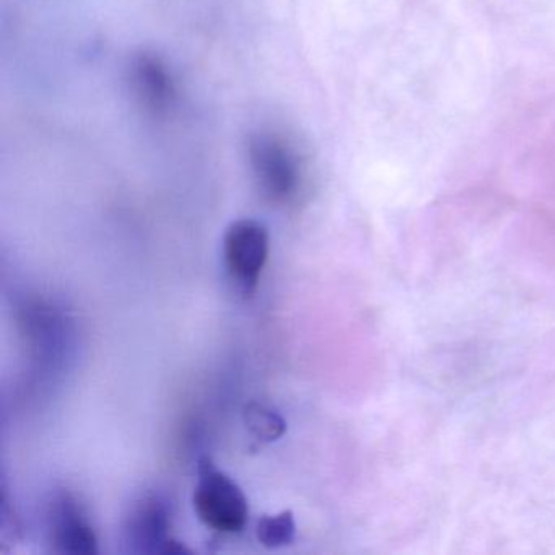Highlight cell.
I'll use <instances>...</instances> for the list:
<instances>
[{"instance_id": "obj_6", "label": "cell", "mask_w": 555, "mask_h": 555, "mask_svg": "<svg viewBox=\"0 0 555 555\" xmlns=\"http://www.w3.org/2000/svg\"><path fill=\"white\" fill-rule=\"evenodd\" d=\"M135 95L145 108L154 113L167 112L173 105L177 87L167 64L151 53L135 57L131 70Z\"/></svg>"}, {"instance_id": "obj_3", "label": "cell", "mask_w": 555, "mask_h": 555, "mask_svg": "<svg viewBox=\"0 0 555 555\" xmlns=\"http://www.w3.org/2000/svg\"><path fill=\"white\" fill-rule=\"evenodd\" d=\"M269 248L268 229L258 220L242 219L230 223L223 235V264L240 294L251 295L258 288Z\"/></svg>"}, {"instance_id": "obj_4", "label": "cell", "mask_w": 555, "mask_h": 555, "mask_svg": "<svg viewBox=\"0 0 555 555\" xmlns=\"http://www.w3.org/2000/svg\"><path fill=\"white\" fill-rule=\"evenodd\" d=\"M168 506L158 495H147L132 506L126 522V542L138 554H183L188 548L173 539Z\"/></svg>"}, {"instance_id": "obj_1", "label": "cell", "mask_w": 555, "mask_h": 555, "mask_svg": "<svg viewBox=\"0 0 555 555\" xmlns=\"http://www.w3.org/2000/svg\"><path fill=\"white\" fill-rule=\"evenodd\" d=\"M193 505L197 518L207 528L222 534L243 531L248 521L249 505L245 492L210 457L199 461Z\"/></svg>"}, {"instance_id": "obj_7", "label": "cell", "mask_w": 555, "mask_h": 555, "mask_svg": "<svg viewBox=\"0 0 555 555\" xmlns=\"http://www.w3.org/2000/svg\"><path fill=\"white\" fill-rule=\"evenodd\" d=\"M246 428H248L249 437L258 444H269L284 437L287 430V424L284 418L264 404L251 402L246 405L245 414H243Z\"/></svg>"}, {"instance_id": "obj_2", "label": "cell", "mask_w": 555, "mask_h": 555, "mask_svg": "<svg viewBox=\"0 0 555 555\" xmlns=\"http://www.w3.org/2000/svg\"><path fill=\"white\" fill-rule=\"evenodd\" d=\"M248 160L256 186L272 204H288L298 196L304 183L300 160L287 142L268 132L253 134L248 141Z\"/></svg>"}, {"instance_id": "obj_8", "label": "cell", "mask_w": 555, "mask_h": 555, "mask_svg": "<svg viewBox=\"0 0 555 555\" xmlns=\"http://www.w3.org/2000/svg\"><path fill=\"white\" fill-rule=\"evenodd\" d=\"M295 532H297V525L291 509H284L278 515L262 516L256 526V538L259 544L268 548L285 547L292 544Z\"/></svg>"}, {"instance_id": "obj_5", "label": "cell", "mask_w": 555, "mask_h": 555, "mask_svg": "<svg viewBox=\"0 0 555 555\" xmlns=\"http://www.w3.org/2000/svg\"><path fill=\"white\" fill-rule=\"evenodd\" d=\"M50 541L60 554H99V538L82 505L69 492L54 496L50 505Z\"/></svg>"}]
</instances>
